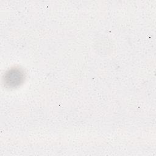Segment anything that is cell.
<instances>
[{
    "label": "cell",
    "instance_id": "6da1fadb",
    "mask_svg": "<svg viewBox=\"0 0 156 156\" xmlns=\"http://www.w3.org/2000/svg\"><path fill=\"white\" fill-rule=\"evenodd\" d=\"M24 79V73L19 68H13L9 70L5 76V83L12 87L19 85Z\"/></svg>",
    "mask_w": 156,
    "mask_h": 156
}]
</instances>
